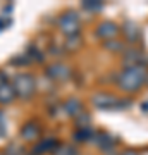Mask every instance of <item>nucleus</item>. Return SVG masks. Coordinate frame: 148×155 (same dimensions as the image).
Returning <instances> with one entry per match:
<instances>
[{"label": "nucleus", "instance_id": "1", "mask_svg": "<svg viewBox=\"0 0 148 155\" xmlns=\"http://www.w3.org/2000/svg\"><path fill=\"white\" fill-rule=\"evenodd\" d=\"M145 69L141 67H129L126 71L121 74V79H119V83L124 90L127 91H133V90H138L141 86L143 79H145Z\"/></svg>", "mask_w": 148, "mask_h": 155}, {"label": "nucleus", "instance_id": "2", "mask_svg": "<svg viewBox=\"0 0 148 155\" xmlns=\"http://www.w3.org/2000/svg\"><path fill=\"white\" fill-rule=\"evenodd\" d=\"M77 17L72 16V14H67V16L62 17V31H67V33H72L77 29Z\"/></svg>", "mask_w": 148, "mask_h": 155}]
</instances>
